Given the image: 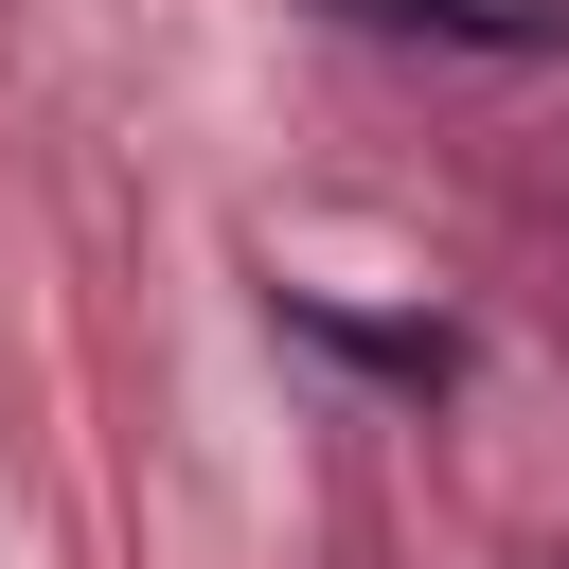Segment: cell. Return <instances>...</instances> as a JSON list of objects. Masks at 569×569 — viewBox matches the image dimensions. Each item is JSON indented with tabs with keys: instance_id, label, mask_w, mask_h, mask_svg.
<instances>
[{
	"instance_id": "cell-1",
	"label": "cell",
	"mask_w": 569,
	"mask_h": 569,
	"mask_svg": "<svg viewBox=\"0 0 569 569\" xmlns=\"http://www.w3.org/2000/svg\"><path fill=\"white\" fill-rule=\"evenodd\" d=\"M284 320H302V338H338L356 373H409V391H445V373H462V338H445V320H356V302H302V284H284Z\"/></svg>"
},
{
	"instance_id": "cell-2",
	"label": "cell",
	"mask_w": 569,
	"mask_h": 569,
	"mask_svg": "<svg viewBox=\"0 0 569 569\" xmlns=\"http://www.w3.org/2000/svg\"><path fill=\"white\" fill-rule=\"evenodd\" d=\"M391 36H462V53H551V0H356Z\"/></svg>"
}]
</instances>
